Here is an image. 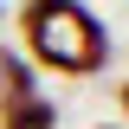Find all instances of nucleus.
<instances>
[{"label": "nucleus", "mask_w": 129, "mask_h": 129, "mask_svg": "<svg viewBox=\"0 0 129 129\" xmlns=\"http://www.w3.org/2000/svg\"><path fill=\"white\" fill-rule=\"evenodd\" d=\"M19 32H26L32 64H45L58 78H90L110 64V32L84 0H26Z\"/></svg>", "instance_id": "f257e3e1"}, {"label": "nucleus", "mask_w": 129, "mask_h": 129, "mask_svg": "<svg viewBox=\"0 0 129 129\" xmlns=\"http://www.w3.org/2000/svg\"><path fill=\"white\" fill-rule=\"evenodd\" d=\"M0 129H58V110H52V97H13V103H0Z\"/></svg>", "instance_id": "f03ea898"}, {"label": "nucleus", "mask_w": 129, "mask_h": 129, "mask_svg": "<svg viewBox=\"0 0 129 129\" xmlns=\"http://www.w3.org/2000/svg\"><path fill=\"white\" fill-rule=\"evenodd\" d=\"M13 97H32V64L0 45V103H13Z\"/></svg>", "instance_id": "7ed1b4c3"}, {"label": "nucleus", "mask_w": 129, "mask_h": 129, "mask_svg": "<svg viewBox=\"0 0 129 129\" xmlns=\"http://www.w3.org/2000/svg\"><path fill=\"white\" fill-rule=\"evenodd\" d=\"M123 116H129V78H123Z\"/></svg>", "instance_id": "20e7f679"}]
</instances>
